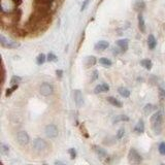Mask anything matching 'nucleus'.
I'll list each match as a JSON object with an SVG mask.
<instances>
[{
    "label": "nucleus",
    "instance_id": "nucleus-1",
    "mask_svg": "<svg viewBox=\"0 0 165 165\" xmlns=\"http://www.w3.org/2000/svg\"><path fill=\"white\" fill-rule=\"evenodd\" d=\"M162 121H163V114L161 111H156L151 117L152 129H153L155 134H157V135H159L161 131H162Z\"/></svg>",
    "mask_w": 165,
    "mask_h": 165
},
{
    "label": "nucleus",
    "instance_id": "nucleus-2",
    "mask_svg": "<svg viewBox=\"0 0 165 165\" xmlns=\"http://www.w3.org/2000/svg\"><path fill=\"white\" fill-rule=\"evenodd\" d=\"M21 13V11H20ZM17 13H13V14H2L1 16V25L2 26H14L18 23L20 19V15Z\"/></svg>",
    "mask_w": 165,
    "mask_h": 165
},
{
    "label": "nucleus",
    "instance_id": "nucleus-3",
    "mask_svg": "<svg viewBox=\"0 0 165 165\" xmlns=\"http://www.w3.org/2000/svg\"><path fill=\"white\" fill-rule=\"evenodd\" d=\"M18 5L16 4L15 0H1L0 8L2 14H13L17 9Z\"/></svg>",
    "mask_w": 165,
    "mask_h": 165
},
{
    "label": "nucleus",
    "instance_id": "nucleus-4",
    "mask_svg": "<svg viewBox=\"0 0 165 165\" xmlns=\"http://www.w3.org/2000/svg\"><path fill=\"white\" fill-rule=\"evenodd\" d=\"M128 162L131 165H140V163L142 162V157L135 149L131 148L128 153Z\"/></svg>",
    "mask_w": 165,
    "mask_h": 165
},
{
    "label": "nucleus",
    "instance_id": "nucleus-5",
    "mask_svg": "<svg viewBox=\"0 0 165 165\" xmlns=\"http://www.w3.org/2000/svg\"><path fill=\"white\" fill-rule=\"evenodd\" d=\"M39 93L44 97H48V96H51L54 93V88L49 83H43L39 87Z\"/></svg>",
    "mask_w": 165,
    "mask_h": 165
},
{
    "label": "nucleus",
    "instance_id": "nucleus-6",
    "mask_svg": "<svg viewBox=\"0 0 165 165\" xmlns=\"http://www.w3.org/2000/svg\"><path fill=\"white\" fill-rule=\"evenodd\" d=\"M0 43H1V46L3 48H7V49H16L18 46H20L19 42H16V41H11L6 39L5 36L4 35H0Z\"/></svg>",
    "mask_w": 165,
    "mask_h": 165
},
{
    "label": "nucleus",
    "instance_id": "nucleus-7",
    "mask_svg": "<svg viewBox=\"0 0 165 165\" xmlns=\"http://www.w3.org/2000/svg\"><path fill=\"white\" fill-rule=\"evenodd\" d=\"M44 132H46V135L48 136V137L50 138H56L58 136V133H59V131H58V128L56 125L54 124H50L48 125L46 127V129H44Z\"/></svg>",
    "mask_w": 165,
    "mask_h": 165
},
{
    "label": "nucleus",
    "instance_id": "nucleus-8",
    "mask_svg": "<svg viewBox=\"0 0 165 165\" xmlns=\"http://www.w3.org/2000/svg\"><path fill=\"white\" fill-rule=\"evenodd\" d=\"M17 140L21 146H26V144H29V135L26 131H19L17 133Z\"/></svg>",
    "mask_w": 165,
    "mask_h": 165
},
{
    "label": "nucleus",
    "instance_id": "nucleus-9",
    "mask_svg": "<svg viewBox=\"0 0 165 165\" xmlns=\"http://www.w3.org/2000/svg\"><path fill=\"white\" fill-rule=\"evenodd\" d=\"M33 148H34V150H36L38 152L44 151L48 148V144L42 138H35L34 141H33Z\"/></svg>",
    "mask_w": 165,
    "mask_h": 165
},
{
    "label": "nucleus",
    "instance_id": "nucleus-10",
    "mask_svg": "<svg viewBox=\"0 0 165 165\" xmlns=\"http://www.w3.org/2000/svg\"><path fill=\"white\" fill-rule=\"evenodd\" d=\"M73 98H74V102H76L78 107H81L84 104V98H83V93L80 90H74L73 92Z\"/></svg>",
    "mask_w": 165,
    "mask_h": 165
},
{
    "label": "nucleus",
    "instance_id": "nucleus-11",
    "mask_svg": "<svg viewBox=\"0 0 165 165\" xmlns=\"http://www.w3.org/2000/svg\"><path fill=\"white\" fill-rule=\"evenodd\" d=\"M133 8H134L135 11H137L138 14H141L144 11V8H146V2L144 0H136L134 4H133Z\"/></svg>",
    "mask_w": 165,
    "mask_h": 165
},
{
    "label": "nucleus",
    "instance_id": "nucleus-12",
    "mask_svg": "<svg viewBox=\"0 0 165 165\" xmlns=\"http://www.w3.org/2000/svg\"><path fill=\"white\" fill-rule=\"evenodd\" d=\"M117 46L118 48L120 49L121 52H126L128 50V46H129V40L128 39H119V40H117Z\"/></svg>",
    "mask_w": 165,
    "mask_h": 165
},
{
    "label": "nucleus",
    "instance_id": "nucleus-13",
    "mask_svg": "<svg viewBox=\"0 0 165 165\" xmlns=\"http://www.w3.org/2000/svg\"><path fill=\"white\" fill-rule=\"evenodd\" d=\"M109 91V86L107 84H100L98 86L95 87L94 89V93L95 94H99V93H103V92H107Z\"/></svg>",
    "mask_w": 165,
    "mask_h": 165
},
{
    "label": "nucleus",
    "instance_id": "nucleus-14",
    "mask_svg": "<svg viewBox=\"0 0 165 165\" xmlns=\"http://www.w3.org/2000/svg\"><path fill=\"white\" fill-rule=\"evenodd\" d=\"M137 20H138V28H139L141 33H144L146 32V23H144V19L142 14H138Z\"/></svg>",
    "mask_w": 165,
    "mask_h": 165
},
{
    "label": "nucleus",
    "instance_id": "nucleus-15",
    "mask_svg": "<svg viewBox=\"0 0 165 165\" xmlns=\"http://www.w3.org/2000/svg\"><path fill=\"white\" fill-rule=\"evenodd\" d=\"M108 46H109L108 41L100 40V41H98V42L95 44V50H96V51H104V50L107 49Z\"/></svg>",
    "mask_w": 165,
    "mask_h": 165
},
{
    "label": "nucleus",
    "instance_id": "nucleus-16",
    "mask_svg": "<svg viewBox=\"0 0 165 165\" xmlns=\"http://www.w3.org/2000/svg\"><path fill=\"white\" fill-rule=\"evenodd\" d=\"M134 132L137 134H142L144 132V123L142 120H139L134 127Z\"/></svg>",
    "mask_w": 165,
    "mask_h": 165
},
{
    "label": "nucleus",
    "instance_id": "nucleus-17",
    "mask_svg": "<svg viewBox=\"0 0 165 165\" xmlns=\"http://www.w3.org/2000/svg\"><path fill=\"white\" fill-rule=\"evenodd\" d=\"M148 46H149L150 50H154L157 46V40L153 34H150L149 37H148Z\"/></svg>",
    "mask_w": 165,
    "mask_h": 165
},
{
    "label": "nucleus",
    "instance_id": "nucleus-18",
    "mask_svg": "<svg viewBox=\"0 0 165 165\" xmlns=\"http://www.w3.org/2000/svg\"><path fill=\"white\" fill-rule=\"evenodd\" d=\"M93 150H94V152L96 153V154L99 156V157H106L107 156V153H106V151L104 149H102V148H100V146H93Z\"/></svg>",
    "mask_w": 165,
    "mask_h": 165
},
{
    "label": "nucleus",
    "instance_id": "nucleus-19",
    "mask_svg": "<svg viewBox=\"0 0 165 165\" xmlns=\"http://www.w3.org/2000/svg\"><path fill=\"white\" fill-rule=\"evenodd\" d=\"M107 101L109 103H111V105H114V106H116V107H119V108H121L123 106V104H122V102L120 100H118L117 98H115V97H113V96H109V97H107Z\"/></svg>",
    "mask_w": 165,
    "mask_h": 165
},
{
    "label": "nucleus",
    "instance_id": "nucleus-20",
    "mask_svg": "<svg viewBox=\"0 0 165 165\" xmlns=\"http://www.w3.org/2000/svg\"><path fill=\"white\" fill-rule=\"evenodd\" d=\"M97 62V60L94 56H89V57H87L85 59V65H86V67H91V66H94Z\"/></svg>",
    "mask_w": 165,
    "mask_h": 165
},
{
    "label": "nucleus",
    "instance_id": "nucleus-21",
    "mask_svg": "<svg viewBox=\"0 0 165 165\" xmlns=\"http://www.w3.org/2000/svg\"><path fill=\"white\" fill-rule=\"evenodd\" d=\"M154 111H157V106L153 105V104H151V103H148V104H146V106L144 107V113L146 115H150L151 113H153Z\"/></svg>",
    "mask_w": 165,
    "mask_h": 165
},
{
    "label": "nucleus",
    "instance_id": "nucleus-22",
    "mask_svg": "<svg viewBox=\"0 0 165 165\" xmlns=\"http://www.w3.org/2000/svg\"><path fill=\"white\" fill-rule=\"evenodd\" d=\"M129 117L126 116V115H119L117 116L114 120V124H117V123H120V122H128L129 121Z\"/></svg>",
    "mask_w": 165,
    "mask_h": 165
},
{
    "label": "nucleus",
    "instance_id": "nucleus-23",
    "mask_svg": "<svg viewBox=\"0 0 165 165\" xmlns=\"http://www.w3.org/2000/svg\"><path fill=\"white\" fill-rule=\"evenodd\" d=\"M140 65L142 66V67H144L146 69H148V70H151L152 67H153V63H152V61L150 59H144L140 61Z\"/></svg>",
    "mask_w": 165,
    "mask_h": 165
},
{
    "label": "nucleus",
    "instance_id": "nucleus-24",
    "mask_svg": "<svg viewBox=\"0 0 165 165\" xmlns=\"http://www.w3.org/2000/svg\"><path fill=\"white\" fill-rule=\"evenodd\" d=\"M118 92H119V94L121 95L122 97L128 98L130 96V91L127 88H125V87H120L119 89H118Z\"/></svg>",
    "mask_w": 165,
    "mask_h": 165
},
{
    "label": "nucleus",
    "instance_id": "nucleus-25",
    "mask_svg": "<svg viewBox=\"0 0 165 165\" xmlns=\"http://www.w3.org/2000/svg\"><path fill=\"white\" fill-rule=\"evenodd\" d=\"M99 63L102 65L103 67H111V64H113V62L109 59H107V58H100L99 59Z\"/></svg>",
    "mask_w": 165,
    "mask_h": 165
},
{
    "label": "nucleus",
    "instance_id": "nucleus-26",
    "mask_svg": "<svg viewBox=\"0 0 165 165\" xmlns=\"http://www.w3.org/2000/svg\"><path fill=\"white\" fill-rule=\"evenodd\" d=\"M46 55L44 54H39L37 56V58H36V63H37L38 65H42L43 63L46 62Z\"/></svg>",
    "mask_w": 165,
    "mask_h": 165
},
{
    "label": "nucleus",
    "instance_id": "nucleus-27",
    "mask_svg": "<svg viewBox=\"0 0 165 165\" xmlns=\"http://www.w3.org/2000/svg\"><path fill=\"white\" fill-rule=\"evenodd\" d=\"M18 88H19V86H18V85H15V86H13L11 88L7 89V90H6V92H5V96H6V97L11 96V95L13 94V93H14L15 91H16V90L18 89Z\"/></svg>",
    "mask_w": 165,
    "mask_h": 165
},
{
    "label": "nucleus",
    "instance_id": "nucleus-28",
    "mask_svg": "<svg viewBox=\"0 0 165 165\" xmlns=\"http://www.w3.org/2000/svg\"><path fill=\"white\" fill-rule=\"evenodd\" d=\"M21 81H22V78H20V76H14L13 78H11V84L13 85V86H15V85L19 84Z\"/></svg>",
    "mask_w": 165,
    "mask_h": 165
},
{
    "label": "nucleus",
    "instance_id": "nucleus-29",
    "mask_svg": "<svg viewBox=\"0 0 165 165\" xmlns=\"http://www.w3.org/2000/svg\"><path fill=\"white\" fill-rule=\"evenodd\" d=\"M57 56L54 54V53H49L48 55V57H46V60L49 61V62H54V61H57Z\"/></svg>",
    "mask_w": 165,
    "mask_h": 165
},
{
    "label": "nucleus",
    "instance_id": "nucleus-30",
    "mask_svg": "<svg viewBox=\"0 0 165 165\" xmlns=\"http://www.w3.org/2000/svg\"><path fill=\"white\" fill-rule=\"evenodd\" d=\"M124 134H125L124 128H120V129L118 130V132H117V138H118V139H121V138L124 136Z\"/></svg>",
    "mask_w": 165,
    "mask_h": 165
},
{
    "label": "nucleus",
    "instance_id": "nucleus-31",
    "mask_svg": "<svg viewBox=\"0 0 165 165\" xmlns=\"http://www.w3.org/2000/svg\"><path fill=\"white\" fill-rule=\"evenodd\" d=\"M8 151H9V148H8V146H6V144H1V153H2L3 155L8 154Z\"/></svg>",
    "mask_w": 165,
    "mask_h": 165
},
{
    "label": "nucleus",
    "instance_id": "nucleus-32",
    "mask_svg": "<svg viewBox=\"0 0 165 165\" xmlns=\"http://www.w3.org/2000/svg\"><path fill=\"white\" fill-rule=\"evenodd\" d=\"M158 150H159V153L161 155H165V142H161V144H159Z\"/></svg>",
    "mask_w": 165,
    "mask_h": 165
},
{
    "label": "nucleus",
    "instance_id": "nucleus-33",
    "mask_svg": "<svg viewBox=\"0 0 165 165\" xmlns=\"http://www.w3.org/2000/svg\"><path fill=\"white\" fill-rule=\"evenodd\" d=\"M68 153H69V155H70V159L74 160L76 157V151L74 149H69L68 150Z\"/></svg>",
    "mask_w": 165,
    "mask_h": 165
},
{
    "label": "nucleus",
    "instance_id": "nucleus-34",
    "mask_svg": "<svg viewBox=\"0 0 165 165\" xmlns=\"http://www.w3.org/2000/svg\"><path fill=\"white\" fill-rule=\"evenodd\" d=\"M81 132L83 133V135H84L86 138H89V134H88V132H87V130H86V128H85L84 124L81 125Z\"/></svg>",
    "mask_w": 165,
    "mask_h": 165
},
{
    "label": "nucleus",
    "instance_id": "nucleus-35",
    "mask_svg": "<svg viewBox=\"0 0 165 165\" xmlns=\"http://www.w3.org/2000/svg\"><path fill=\"white\" fill-rule=\"evenodd\" d=\"M97 79H98V71H97V70H94V71H93V73H92L91 82H95Z\"/></svg>",
    "mask_w": 165,
    "mask_h": 165
},
{
    "label": "nucleus",
    "instance_id": "nucleus-36",
    "mask_svg": "<svg viewBox=\"0 0 165 165\" xmlns=\"http://www.w3.org/2000/svg\"><path fill=\"white\" fill-rule=\"evenodd\" d=\"M89 1L90 0H85L84 1V3H83V5H82V8H81L82 11H84V9H86V7H87V5H88V3H89Z\"/></svg>",
    "mask_w": 165,
    "mask_h": 165
},
{
    "label": "nucleus",
    "instance_id": "nucleus-37",
    "mask_svg": "<svg viewBox=\"0 0 165 165\" xmlns=\"http://www.w3.org/2000/svg\"><path fill=\"white\" fill-rule=\"evenodd\" d=\"M159 95L161 97L165 98V90L162 89V88H159Z\"/></svg>",
    "mask_w": 165,
    "mask_h": 165
},
{
    "label": "nucleus",
    "instance_id": "nucleus-38",
    "mask_svg": "<svg viewBox=\"0 0 165 165\" xmlns=\"http://www.w3.org/2000/svg\"><path fill=\"white\" fill-rule=\"evenodd\" d=\"M56 74H57V76L59 78V79H62V76H63V70L59 69V70L56 71Z\"/></svg>",
    "mask_w": 165,
    "mask_h": 165
},
{
    "label": "nucleus",
    "instance_id": "nucleus-39",
    "mask_svg": "<svg viewBox=\"0 0 165 165\" xmlns=\"http://www.w3.org/2000/svg\"><path fill=\"white\" fill-rule=\"evenodd\" d=\"M161 165H165V164H161Z\"/></svg>",
    "mask_w": 165,
    "mask_h": 165
},
{
    "label": "nucleus",
    "instance_id": "nucleus-40",
    "mask_svg": "<svg viewBox=\"0 0 165 165\" xmlns=\"http://www.w3.org/2000/svg\"><path fill=\"white\" fill-rule=\"evenodd\" d=\"M28 165H31V164H28Z\"/></svg>",
    "mask_w": 165,
    "mask_h": 165
},
{
    "label": "nucleus",
    "instance_id": "nucleus-41",
    "mask_svg": "<svg viewBox=\"0 0 165 165\" xmlns=\"http://www.w3.org/2000/svg\"><path fill=\"white\" fill-rule=\"evenodd\" d=\"M44 165H46V164H44Z\"/></svg>",
    "mask_w": 165,
    "mask_h": 165
}]
</instances>
